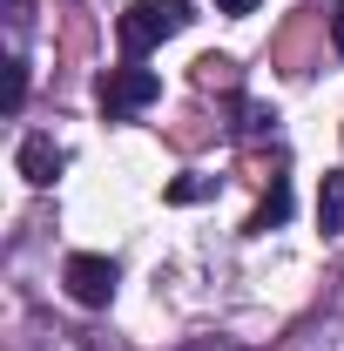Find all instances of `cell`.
<instances>
[{
    "instance_id": "obj_1",
    "label": "cell",
    "mask_w": 344,
    "mask_h": 351,
    "mask_svg": "<svg viewBox=\"0 0 344 351\" xmlns=\"http://www.w3.org/2000/svg\"><path fill=\"white\" fill-rule=\"evenodd\" d=\"M189 21H196V7H189V0H135L129 14L115 21V41H122L129 61H142L149 47H162L169 34H182Z\"/></svg>"
},
{
    "instance_id": "obj_2",
    "label": "cell",
    "mask_w": 344,
    "mask_h": 351,
    "mask_svg": "<svg viewBox=\"0 0 344 351\" xmlns=\"http://www.w3.org/2000/svg\"><path fill=\"white\" fill-rule=\"evenodd\" d=\"M156 95H162V75L142 68V61H122V68L101 75V108H108V115H142Z\"/></svg>"
},
{
    "instance_id": "obj_3",
    "label": "cell",
    "mask_w": 344,
    "mask_h": 351,
    "mask_svg": "<svg viewBox=\"0 0 344 351\" xmlns=\"http://www.w3.org/2000/svg\"><path fill=\"white\" fill-rule=\"evenodd\" d=\"M61 284H68V298H75V304L101 311L108 298H115L122 270H115V257H95V250H75V257L61 263Z\"/></svg>"
},
{
    "instance_id": "obj_4",
    "label": "cell",
    "mask_w": 344,
    "mask_h": 351,
    "mask_svg": "<svg viewBox=\"0 0 344 351\" xmlns=\"http://www.w3.org/2000/svg\"><path fill=\"white\" fill-rule=\"evenodd\" d=\"M61 162H68V156L54 149V135H21V149H14V169L27 176L34 189H47V182L61 176Z\"/></svg>"
},
{
    "instance_id": "obj_5",
    "label": "cell",
    "mask_w": 344,
    "mask_h": 351,
    "mask_svg": "<svg viewBox=\"0 0 344 351\" xmlns=\"http://www.w3.org/2000/svg\"><path fill=\"white\" fill-rule=\"evenodd\" d=\"M277 223H291V182H270V196L257 203V217L243 223V230H250V237H270Z\"/></svg>"
},
{
    "instance_id": "obj_6",
    "label": "cell",
    "mask_w": 344,
    "mask_h": 351,
    "mask_svg": "<svg viewBox=\"0 0 344 351\" xmlns=\"http://www.w3.org/2000/svg\"><path fill=\"white\" fill-rule=\"evenodd\" d=\"M317 230L324 237H344V169L324 176V189H317Z\"/></svg>"
},
{
    "instance_id": "obj_7",
    "label": "cell",
    "mask_w": 344,
    "mask_h": 351,
    "mask_svg": "<svg viewBox=\"0 0 344 351\" xmlns=\"http://www.w3.org/2000/svg\"><path fill=\"white\" fill-rule=\"evenodd\" d=\"M270 122H277V115H270L263 101H236V129H243V135H263Z\"/></svg>"
},
{
    "instance_id": "obj_8",
    "label": "cell",
    "mask_w": 344,
    "mask_h": 351,
    "mask_svg": "<svg viewBox=\"0 0 344 351\" xmlns=\"http://www.w3.org/2000/svg\"><path fill=\"white\" fill-rule=\"evenodd\" d=\"M210 196V176H182V182H169V203H203Z\"/></svg>"
},
{
    "instance_id": "obj_9",
    "label": "cell",
    "mask_w": 344,
    "mask_h": 351,
    "mask_svg": "<svg viewBox=\"0 0 344 351\" xmlns=\"http://www.w3.org/2000/svg\"><path fill=\"white\" fill-rule=\"evenodd\" d=\"M21 95H27V61H7V108H21Z\"/></svg>"
},
{
    "instance_id": "obj_10",
    "label": "cell",
    "mask_w": 344,
    "mask_h": 351,
    "mask_svg": "<svg viewBox=\"0 0 344 351\" xmlns=\"http://www.w3.org/2000/svg\"><path fill=\"white\" fill-rule=\"evenodd\" d=\"M331 47H338V61H344V0L331 7Z\"/></svg>"
},
{
    "instance_id": "obj_11",
    "label": "cell",
    "mask_w": 344,
    "mask_h": 351,
    "mask_svg": "<svg viewBox=\"0 0 344 351\" xmlns=\"http://www.w3.org/2000/svg\"><path fill=\"white\" fill-rule=\"evenodd\" d=\"M41 351H88V345H82V338H61V331H54V338H47Z\"/></svg>"
},
{
    "instance_id": "obj_12",
    "label": "cell",
    "mask_w": 344,
    "mask_h": 351,
    "mask_svg": "<svg viewBox=\"0 0 344 351\" xmlns=\"http://www.w3.org/2000/svg\"><path fill=\"white\" fill-rule=\"evenodd\" d=\"M216 14H257V0H216Z\"/></svg>"
},
{
    "instance_id": "obj_13",
    "label": "cell",
    "mask_w": 344,
    "mask_h": 351,
    "mask_svg": "<svg viewBox=\"0 0 344 351\" xmlns=\"http://www.w3.org/2000/svg\"><path fill=\"white\" fill-rule=\"evenodd\" d=\"M182 351H236V345H223V338H203V345H182Z\"/></svg>"
}]
</instances>
